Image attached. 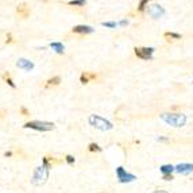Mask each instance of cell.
I'll return each mask as SVG.
<instances>
[{"instance_id":"cell-1","label":"cell","mask_w":193,"mask_h":193,"mask_svg":"<svg viewBox=\"0 0 193 193\" xmlns=\"http://www.w3.org/2000/svg\"><path fill=\"white\" fill-rule=\"evenodd\" d=\"M161 119L166 123V124L172 126V127H184L186 123V115L184 114H162Z\"/></svg>"},{"instance_id":"cell-2","label":"cell","mask_w":193,"mask_h":193,"mask_svg":"<svg viewBox=\"0 0 193 193\" xmlns=\"http://www.w3.org/2000/svg\"><path fill=\"white\" fill-rule=\"evenodd\" d=\"M89 123L95 128L101 130V131H108V130H112V127H114L111 122H108L107 119L99 116V115H91L89 116Z\"/></svg>"},{"instance_id":"cell-3","label":"cell","mask_w":193,"mask_h":193,"mask_svg":"<svg viewBox=\"0 0 193 193\" xmlns=\"http://www.w3.org/2000/svg\"><path fill=\"white\" fill-rule=\"evenodd\" d=\"M24 128H31L35 131H51L54 130V123L50 122H42V120H33V122H27L23 126Z\"/></svg>"},{"instance_id":"cell-4","label":"cell","mask_w":193,"mask_h":193,"mask_svg":"<svg viewBox=\"0 0 193 193\" xmlns=\"http://www.w3.org/2000/svg\"><path fill=\"white\" fill-rule=\"evenodd\" d=\"M49 172H50V169L45 168V166H39V168H37L35 172H34V174H33V184L34 185H43L49 178Z\"/></svg>"},{"instance_id":"cell-5","label":"cell","mask_w":193,"mask_h":193,"mask_svg":"<svg viewBox=\"0 0 193 193\" xmlns=\"http://www.w3.org/2000/svg\"><path fill=\"white\" fill-rule=\"evenodd\" d=\"M116 175H117V180H119L120 184L132 182V181L137 180V175L131 174V173H127V172L124 170V168H123V166L116 168Z\"/></svg>"},{"instance_id":"cell-6","label":"cell","mask_w":193,"mask_h":193,"mask_svg":"<svg viewBox=\"0 0 193 193\" xmlns=\"http://www.w3.org/2000/svg\"><path fill=\"white\" fill-rule=\"evenodd\" d=\"M153 53H154L153 47H135V54H137L138 58L153 60Z\"/></svg>"},{"instance_id":"cell-7","label":"cell","mask_w":193,"mask_h":193,"mask_svg":"<svg viewBox=\"0 0 193 193\" xmlns=\"http://www.w3.org/2000/svg\"><path fill=\"white\" fill-rule=\"evenodd\" d=\"M147 12H149V15L154 19H158V18H161V16L165 15V10H163V7H161V5H158V4L149 5Z\"/></svg>"},{"instance_id":"cell-8","label":"cell","mask_w":193,"mask_h":193,"mask_svg":"<svg viewBox=\"0 0 193 193\" xmlns=\"http://www.w3.org/2000/svg\"><path fill=\"white\" fill-rule=\"evenodd\" d=\"M175 172L182 175L191 174L193 172V163H180V165L175 166Z\"/></svg>"},{"instance_id":"cell-9","label":"cell","mask_w":193,"mask_h":193,"mask_svg":"<svg viewBox=\"0 0 193 193\" xmlns=\"http://www.w3.org/2000/svg\"><path fill=\"white\" fill-rule=\"evenodd\" d=\"M72 31L76 34H91V33H93V28L86 24H79V26H74L72 28Z\"/></svg>"},{"instance_id":"cell-10","label":"cell","mask_w":193,"mask_h":193,"mask_svg":"<svg viewBox=\"0 0 193 193\" xmlns=\"http://www.w3.org/2000/svg\"><path fill=\"white\" fill-rule=\"evenodd\" d=\"M16 66L21 68V69H24V70H27V72H30V70L34 69V64L31 61H28V60H26V58H19L18 62H16Z\"/></svg>"},{"instance_id":"cell-11","label":"cell","mask_w":193,"mask_h":193,"mask_svg":"<svg viewBox=\"0 0 193 193\" xmlns=\"http://www.w3.org/2000/svg\"><path fill=\"white\" fill-rule=\"evenodd\" d=\"M16 12H18L22 18H27V16L30 15V7H28L26 3H22V4H19L18 7H16Z\"/></svg>"},{"instance_id":"cell-12","label":"cell","mask_w":193,"mask_h":193,"mask_svg":"<svg viewBox=\"0 0 193 193\" xmlns=\"http://www.w3.org/2000/svg\"><path fill=\"white\" fill-rule=\"evenodd\" d=\"M95 79H96V74L89 73V72H84V73L80 76V81H81L82 84H88L91 80H95Z\"/></svg>"},{"instance_id":"cell-13","label":"cell","mask_w":193,"mask_h":193,"mask_svg":"<svg viewBox=\"0 0 193 193\" xmlns=\"http://www.w3.org/2000/svg\"><path fill=\"white\" fill-rule=\"evenodd\" d=\"M159 170H161V173H162V175L163 174H172L173 172H175V166H173V165H162L159 168Z\"/></svg>"},{"instance_id":"cell-14","label":"cell","mask_w":193,"mask_h":193,"mask_svg":"<svg viewBox=\"0 0 193 193\" xmlns=\"http://www.w3.org/2000/svg\"><path fill=\"white\" fill-rule=\"evenodd\" d=\"M50 47L54 49V50H56L58 54H64L65 46L62 45V43H60V42H51V43H50Z\"/></svg>"},{"instance_id":"cell-15","label":"cell","mask_w":193,"mask_h":193,"mask_svg":"<svg viewBox=\"0 0 193 193\" xmlns=\"http://www.w3.org/2000/svg\"><path fill=\"white\" fill-rule=\"evenodd\" d=\"M60 82H61V77L54 76V77H51V79H49L47 81H46V88H49V86H51V85H58Z\"/></svg>"},{"instance_id":"cell-16","label":"cell","mask_w":193,"mask_h":193,"mask_svg":"<svg viewBox=\"0 0 193 193\" xmlns=\"http://www.w3.org/2000/svg\"><path fill=\"white\" fill-rule=\"evenodd\" d=\"M3 79H4V81L7 82V84L11 86V88H14V89L16 88V85L14 84V81H12V80H11V77H10V73H8V72H5V73L3 74Z\"/></svg>"},{"instance_id":"cell-17","label":"cell","mask_w":193,"mask_h":193,"mask_svg":"<svg viewBox=\"0 0 193 193\" xmlns=\"http://www.w3.org/2000/svg\"><path fill=\"white\" fill-rule=\"evenodd\" d=\"M88 149H89V151H91V153H101V150H103L97 143H89Z\"/></svg>"},{"instance_id":"cell-18","label":"cell","mask_w":193,"mask_h":193,"mask_svg":"<svg viewBox=\"0 0 193 193\" xmlns=\"http://www.w3.org/2000/svg\"><path fill=\"white\" fill-rule=\"evenodd\" d=\"M165 38H168V41H169V38H172V41H173V39H180L181 35L177 33H165Z\"/></svg>"},{"instance_id":"cell-19","label":"cell","mask_w":193,"mask_h":193,"mask_svg":"<svg viewBox=\"0 0 193 193\" xmlns=\"http://www.w3.org/2000/svg\"><path fill=\"white\" fill-rule=\"evenodd\" d=\"M150 2V0H140L139 2V4H138V11H145V8H146V5H147V3Z\"/></svg>"},{"instance_id":"cell-20","label":"cell","mask_w":193,"mask_h":193,"mask_svg":"<svg viewBox=\"0 0 193 193\" xmlns=\"http://www.w3.org/2000/svg\"><path fill=\"white\" fill-rule=\"evenodd\" d=\"M85 3H86V0H72L68 4L69 5H85Z\"/></svg>"},{"instance_id":"cell-21","label":"cell","mask_w":193,"mask_h":193,"mask_svg":"<svg viewBox=\"0 0 193 193\" xmlns=\"http://www.w3.org/2000/svg\"><path fill=\"white\" fill-rule=\"evenodd\" d=\"M65 161L69 163V165H73V163H74V161H76V159H74V157H73V155L68 154V155H66V157H65Z\"/></svg>"},{"instance_id":"cell-22","label":"cell","mask_w":193,"mask_h":193,"mask_svg":"<svg viewBox=\"0 0 193 193\" xmlns=\"http://www.w3.org/2000/svg\"><path fill=\"white\" fill-rule=\"evenodd\" d=\"M103 26H105V27H111V28H115L117 26L116 22H104L103 23Z\"/></svg>"},{"instance_id":"cell-23","label":"cell","mask_w":193,"mask_h":193,"mask_svg":"<svg viewBox=\"0 0 193 193\" xmlns=\"http://www.w3.org/2000/svg\"><path fill=\"white\" fill-rule=\"evenodd\" d=\"M162 180H165V181H172V180H174V178H173V174H163V175H162Z\"/></svg>"},{"instance_id":"cell-24","label":"cell","mask_w":193,"mask_h":193,"mask_svg":"<svg viewBox=\"0 0 193 193\" xmlns=\"http://www.w3.org/2000/svg\"><path fill=\"white\" fill-rule=\"evenodd\" d=\"M21 112H22L23 115H24V116H27V115H30V112L27 111V108H26V107H21Z\"/></svg>"},{"instance_id":"cell-25","label":"cell","mask_w":193,"mask_h":193,"mask_svg":"<svg viewBox=\"0 0 193 193\" xmlns=\"http://www.w3.org/2000/svg\"><path fill=\"white\" fill-rule=\"evenodd\" d=\"M157 140H159V142H169V139H168V138H165V137H158Z\"/></svg>"},{"instance_id":"cell-26","label":"cell","mask_w":193,"mask_h":193,"mask_svg":"<svg viewBox=\"0 0 193 193\" xmlns=\"http://www.w3.org/2000/svg\"><path fill=\"white\" fill-rule=\"evenodd\" d=\"M5 42H7V43L12 42V35H11V34H8V35H7V41H5Z\"/></svg>"},{"instance_id":"cell-27","label":"cell","mask_w":193,"mask_h":193,"mask_svg":"<svg viewBox=\"0 0 193 193\" xmlns=\"http://www.w3.org/2000/svg\"><path fill=\"white\" fill-rule=\"evenodd\" d=\"M11 155H12V153H11V151H5L4 153V157H11Z\"/></svg>"},{"instance_id":"cell-28","label":"cell","mask_w":193,"mask_h":193,"mask_svg":"<svg viewBox=\"0 0 193 193\" xmlns=\"http://www.w3.org/2000/svg\"><path fill=\"white\" fill-rule=\"evenodd\" d=\"M127 21H122V22H120V24H122V26H126V24H127Z\"/></svg>"},{"instance_id":"cell-29","label":"cell","mask_w":193,"mask_h":193,"mask_svg":"<svg viewBox=\"0 0 193 193\" xmlns=\"http://www.w3.org/2000/svg\"><path fill=\"white\" fill-rule=\"evenodd\" d=\"M153 193H168L166 191H155V192H153Z\"/></svg>"}]
</instances>
